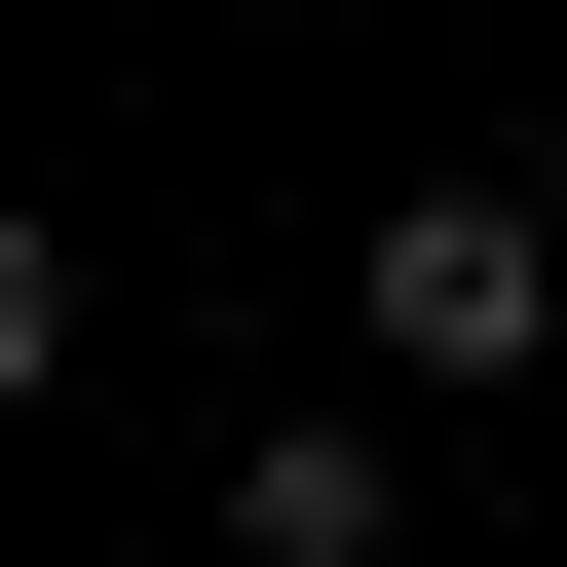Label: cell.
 Masks as SVG:
<instances>
[{
	"mask_svg": "<svg viewBox=\"0 0 567 567\" xmlns=\"http://www.w3.org/2000/svg\"><path fill=\"white\" fill-rule=\"evenodd\" d=\"M379 529H416L379 416H265V454H227V567H379Z\"/></svg>",
	"mask_w": 567,
	"mask_h": 567,
	"instance_id": "obj_2",
	"label": "cell"
},
{
	"mask_svg": "<svg viewBox=\"0 0 567 567\" xmlns=\"http://www.w3.org/2000/svg\"><path fill=\"white\" fill-rule=\"evenodd\" d=\"M341 341H379V379H567V227H529V189H379Z\"/></svg>",
	"mask_w": 567,
	"mask_h": 567,
	"instance_id": "obj_1",
	"label": "cell"
}]
</instances>
